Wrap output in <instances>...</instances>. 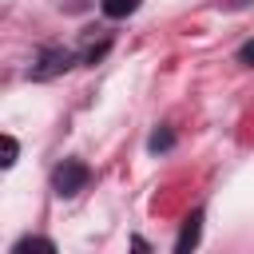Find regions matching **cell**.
<instances>
[{"label": "cell", "instance_id": "52a82bcc", "mask_svg": "<svg viewBox=\"0 0 254 254\" xmlns=\"http://www.w3.org/2000/svg\"><path fill=\"white\" fill-rule=\"evenodd\" d=\"M151 147H155V151H159V147H171V135H167V131H163V135L155 131V135H151Z\"/></svg>", "mask_w": 254, "mask_h": 254}, {"label": "cell", "instance_id": "8992f818", "mask_svg": "<svg viewBox=\"0 0 254 254\" xmlns=\"http://www.w3.org/2000/svg\"><path fill=\"white\" fill-rule=\"evenodd\" d=\"M238 64H246V67H254V40L238 48Z\"/></svg>", "mask_w": 254, "mask_h": 254}, {"label": "cell", "instance_id": "3957f363", "mask_svg": "<svg viewBox=\"0 0 254 254\" xmlns=\"http://www.w3.org/2000/svg\"><path fill=\"white\" fill-rule=\"evenodd\" d=\"M99 8H103V16L123 20V16H131V12L139 8V0H99Z\"/></svg>", "mask_w": 254, "mask_h": 254}, {"label": "cell", "instance_id": "7a4b0ae2", "mask_svg": "<svg viewBox=\"0 0 254 254\" xmlns=\"http://www.w3.org/2000/svg\"><path fill=\"white\" fill-rule=\"evenodd\" d=\"M71 52H64V48H52V52H44L40 56V64L32 67V75L36 79H48V75H56V71H64V67H71Z\"/></svg>", "mask_w": 254, "mask_h": 254}, {"label": "cell", "instance_id": "277c9868", "mask_svg": "<svg viewBox=\"0 0 254 254\" xmlns=\"http://www.w3.org/2000/svg\"><path fill=\"white\" fill-rule=\"evenodd\" d=\"M198 222H202V214H190V218H187V226H183V234H179V250H190V246L198 242Z\"/></svg>", "mask_w": 254, "mask_h": 254}, {"label": "cell", "instance_id": "5b68a950", "mask_svg": "<svg viewBox=\"0 0 254 254\" xmlns=\"http://www.w3.org/2000/svg\"><path fill=\"white\" fill-rule=\"evenodd\" d=\"M12 163H16V139L4 135V167H12Z\"/></svg>", "mask_w": 254, "mask_h": 254}, {"label": "cell", "instance_id": "6da1fadb", "mask_svg": "<svg viewBox=\"0 0 254 254\" xmlns=\"http://www.w3.org/2000/svg\"><path fill=\"white\" fill-rule=\"evenodd\" d=\"M91 179V171H87V163H79V159H64L56 171H52V187H56V194H75V190H83V183Z\"/></svg>", "mask_w": 254, "mask_h": 254}]
</instances>
